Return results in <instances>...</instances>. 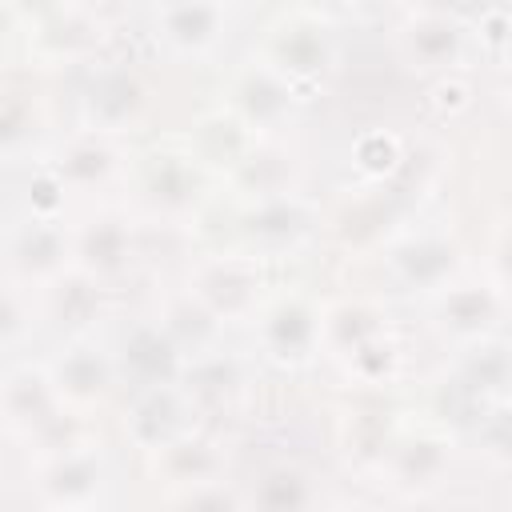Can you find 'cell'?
Listing matches in <instances>:
<instances>
[{"label": "cell", "mask_w": 512, "mask_h": 512, "mask_svg": "<svg viewBox=\"0 0 512 512\" xmlns=\"http://www.w3.org/2000/svg\"><path fill=\"white\" fill-rule=\"evenodd\" d=\"M68 264L116 292L140 264V216L120 204L68 216Z\"/></svg>", "instance_id": "obj_8"}, {"label": "cell", "mask_w": 512, "mask_h": 512, "mask_svg": "<svg viewBox=\"0 0 512 512\" xmlns=\"http://www.w3.org/2000/svg\"><path fill=\"white\" fill-rule=\"evenodd\" d=\"M4 276L24 288H40L68 268V216L64 212H24L0 236Z\"/></svg>", "instance_id": "obj_18"}, {"label": "cell", "mask_w": 512, "mask_h": 512, "mask_svg": "<svg viewBox=\"0 0 512 512\" xmlns=\"http://www.w3.org/2000/svg\"><path fill=\"white\" fill-rule=\"evenodd\" d=\"M240 488H244V508H264V512H296V508L324 504V476L296 456L268 460Z\"/></svg>", "instance_id": "obj_29"}, {"label": "cell", "mask_w": 512, "mask_h": 512, "mask_svg": "<svg viewBox=\"0 0 512 512\" xmlns=\"http://www.w3.org/2000/svg\"><path fill=\"white\" fill-rule=\"evenodd\" d=\"M220 188L228 192V200H256V196H272V192H288L300 188V160L296 152L284 144V136H260L240 160L236 168H228L220 176Z\"/></svg>", "instance_id": "obj_27"}, {"label": "cell", "mask_w": 512, "mask_h": 512, "mask_svg": "<svg viewBox=\"0 0 512 512\" xmlns=\"http://www.w3.org/2000/svg\"><path fill=\"white\" fill-rule=\"evenodd\" d=\"M76 420L44 368V360H8L0 368V428L32 452L76 432Z\"/></svg>", "instance_id": "obj_9"}, {"label": "cell", "mask_w": 512, "mask_h": 512, "mask_svg": "<svg viewBox=\"0 0 512 512\" xmlns=\"http://www.w3.org/2000/svg\"><path fill=\"white\" fill-rule=\"evenodd\" d=\"M336 372L356 388V392H388L404 376V336L396 320L380 332H372L364 344H356L348 356L336 360Z\"/></svg>", "instance_id": "obj_31"}, {"label": "cell", "mask_w": 512, "mask_h": 512, "mask_svg": "<svg viewBox=\"0 0 512 512\" xmlns=\"http://www.w3.org/2000/svg\"><path fill=\"white\" fill-rule=\"evenodd\" d=\"M112 356H116L124 388L176 384L184 376V364H188V352L176 344V336L164 328V320L156 312L128 320L112 344Z\"/></svg>", "instance_id": "obj_23"}, {"label": "cell", "mask_w": 512, "mask_h": 512, "mask_svg": "<svg viewBox=\"0 0 512 512\" xmlns=\"http://www.w3.org/2000/svg\"><path fill=\"white\" fill-rule=\"evenodd\" d=\"M252 56H260L268 68H276L308 100V92L320 88L324 80H332L336 68H340L336 20H328L312 8L288 4L260 28V40L252 44Z\"/></svg>", "instance_id": "obj_4"}, {"label": "cell", "mask_w": 512, "mask_h": 512, "mask_svg": "<svg viewBox=\"0 0 512 512\" xmlns=\"http://www.w3.org/2000/svg\"><path fill=\"white\" fill-rule=\"evenodd\" d=\"M132 148L120 136L96 132V128H72L56 144L44 148L40 164L60 180L68 196H100L124 184Z\"/></svg>", "instance_id": "obj_16"}, {"label": "cell", "mask_w": 512, "mask_h": 512, "mask_svg": "<svg viewBox=\"0 0 512 512\" xmlns=\"http://www.w3.org/2000/svg\"><path fill=\"white\" fill-rule=\"evenodd\" d=\"M432 104H436V112L448 116V120L460 116V112H468V108H472V88H468L464 72L436 76V80H432Z\"/></svg>", "instance_id": "obj_37"}, {"label": "cell", "mask_w": 512, "mask_h": 512, "mask_svg": "<svg viewBox=\"0 0 512 512\" xmlns=\"http://www.w3.org/2000/svg\"><path fill=\"white\" fill-rule=\"evenodd\" d=\"M396 228H400V208L388 180H364L340 200L336 212H324V232L348 252L380 248Z\"/></svg>", "instance_id": "obj_26"}, {"label": "cell", "mask_w": 512, "mask_h": 512, "mask_svg": "<svg viewBox=\"0 0 512 512\" xmlns=\"http://www.w3.org/2000/svg\"><path fill=\"white\" fill-rule=\"evenodd\" d=\"M144 464H148V476L160 484V500H164V504H168L172 496L196 488V484L232 476L228 444H224V436H216L208 424H196V428H188L184 436H176L172 444L148 452Z\"/></svg>", "instance_id": "obj_22"}, {"label": "cell", "mask_w": 512, "mask_h": 512, "mask_svg": "<svg viewBox=\"0 0 512 512\" xmlns=\"http://www.w3.org/2000/svg\"><path fill=\"white\" fill-rule=\"evenodd\" d=\"M180 384L188 388V396L196 400V408H200V416H204V424H208L212 412L236 408L240 396L248 392V360L236 356V352H228L224 340H220V344H212V348L188 356Z\"/></svg>", "instance_id": "obj_28"}, {"label": "cell", "mask_w": 512, "mask_h": 512, "mask_svg": "<svg viewBox=\"0 0 512 512\" xmlns=\"http://www.w3.org/2000/svg\"><path fill=\"white\" fill-rule=\"evenodd\" d=\"M108 24L68 0H52L28 20V56L36 68H88L108 44Z\"/></svg>", "instance_id": "obj_17"}, {"label": "cell", "mask_w": 512, "mask_h": 512, "mask_svg": "<svg viewBox=\"0 0 512 512\" xmlns=\"http://www.w3.org/2000/svg\"><path fill=\"white\" fill-rule=\"evenodd\" d=\"M320 324L324 300L304 284H272L264 304L248 320L256 356L280 372H304L320 360Z\"/></svg>", "instance_id": "obj_7"}, {"label": "cell", "mask_w": 512, "mask_h": 512, "mask_svg": "<svg viewBox=\"0 0 512 512\" xmlns=\"http://www.w3.org/2000/svg\"><path fill=\"white\" fill-rule=\"evenodd\" d=\"M36 328H40V312H36L32 288L0 272V360H12L16 352H24Z\"/></svg>", "instance_id": "obj_32"}, {"label": "cell", "mask_w": 512, "mask_h": 512, "mask_svg": "<svg viewBox=\"0 0 512 512\" xmlns=\"http://www.w3.org/2000/svg\"><path fill=\"white\" fill-rule=\"evenodd\" d=\"M324 236V208L316 196L304 188L256 196V200H236L228 240L240 252H252L264 264L296 260Z\"/></svg>", "instance_id": "obj_2"}, {"label": "cell", "mask_w": 512, "mask_h": 512, "mask_svg": "<svg viewBox=\"0 0 512 512\" xmlns=\"http://www.w3.org/2000/svg\"><path fill=\"white\" fill-rule=\"evenodd\" d=\"M460 448H464L460 428H452L448 420H436L428 412H412V416H404V424H400L396 440L388 444L372 480H380V488L392 500H404V504L432 500L448 484V476L460 460Z\"/></svg>", "instance_id": "obj_3"}, {"label": "cell", "mask_w": 512, "mask_h": 512, "mask_svg": "<svg viewBox=\"0 0 512 512\" xmlns=\"http://www.w3.org/2000/svg\"><path fill=\"white\" fill-rule=\"evenodd\" d=\"M404 12H432V16H460L468 20L484 0H400Z\"/></svg>", "instance_id": "obj_38"}, {"label": "cell", "mask_w": 512, "mask_h": 512, "mask_svg": "<svg viewBox=\"0 0 512 512\" xmlns=\"http://www.w3.org/2000/svg\"><path fill=\"white\" fill-rule=\"evenodd\" d=\"M292 4H300V8H312V12L328 16V20H340V16L356 12L364 0H292Z\"/></svg>", "instance_id": "obj_40"}, {"label": "cell", "mask_w": 512, "mask_h": 512, "mask_svg": "<svg viewBox=\"0 0 512 512\" xmlns=\"http://www.w3.org/2000/svg\"><path fill=\"white\" fill-rule=\"evenodd\" d=\"M408 412H400L396 404L384 400V392H360V400H352L340 416H336V448L344 456V464L356 476H376L388 444L396 440L400 424Z\"/></svg>", "instance_id": "obj_25"}, {"label": "cell", "mask_w": 512, "mask_h": 512, "mask_svg": "<svg viewBox=\"0 0 512 512\" xmlns=\"http://www.w3.org/2000/svg\"><path fill=\"white\" fill-rule=\"evenodd\" d=\"M232 12L224 0H156L152 4V36L156 44L184 64L212 60L228 40Z\"/></svg>", "instance_id": "obj_20"}, {"label": "cell", "mask_w": 512, "mask_h": 512, "mask_svg": "<svg viewBox=\"0 0 512 512\" xmlns=\"http://www.w3.org/2000/svg\"><path fill=\"white\" fill-rule=\"evenodd\" d=\"M156 112V88L132 60H92L80 84V128L128 140Z\"/></svg>", "instance_id": "obj_10"}, {"label": "cell", "mask_w": 512, "mask_h": 512, "mask_svg": "<svg viewBox=\"0 0 512 512\" xmlns=\"http://www.w3.org/2000/svg\"><path fill=\"white\" fill-rule=\"evenodd\" d=\"M224 4H232V0H224Z\"/></svg>", "instance_id": "obj_41"}, {"label": "cell", "mask_w": 512, "mask_h": 512, "mask_svg": "<svg viewBox=\"0 0 512 512\" xmlns=\"http://www.w3.org/2000/svg\"><path fill=\"white\" fill-rule=\"evenodd\" d=\"M472 40H476V60H488L496 72L508 68V8L500 0H484L472 16Z\"/></svg>", "instance_id": "obj_36"}, {"label": "cell", "mask_w": 512, "mask_h": 512, "mask_svg": "<svg viewBox=\"0 0 512 512\" xmlns=\"http://www.w3.org/2000/svg\"><path fill=\"white\" fill-rule=\"evenodd\" d=\"M156 316L164 320V328L176 336V344H180L188 356H196V352H204V348H212V344L224 340V328H220L184 288H176V292L164 300V308H156Z\"/></svg>", "instance_id": "obj_33"}, {"label": "cell", "mask_w": 512, "mask_h": 512, "mask_svg": "<svg viewBox=\"0 0 512 512\" xmlns=\"http://www.w3.org/2000/svg\"><path fill=\"white\" fill-rule=\"evenodd\" d=\"M28 484H32V500L44 508H64V512L100 508L108 504V488H112L108 444L76 428L64 440L32 452Z\"/></svg>", "instance_id": "obj_5"}, {"label": "cell", "mask_w": 512, "mask_h": 512, "mask_svg": "<svg viewBox=\"0 0 512 512\" xmlns=\"http://www.w3.org/2000/svg\"><path fill=\"white\" fill-rule=\"evenodd\" d=\"M376 252L384 280L412 300L432 296L436 288H444L464 272V244L452 228L440 224H420V228L400 224Z\"/></svg>", "instance_id": "obj_12"}, {"label": "cell", "mask_w": 512, "mask_h": 512, "mask_svg": "<svg viewBox=\"0 0 512 512\" xmlns=\"http://www.w3.org/2000/svg\"><path fill=\"white\" fill-rule=\"evenodd\" d=\"M392 52L404 72L436 80L448 72H468L476 60L472 24L460 16H432V12H404L392 28Z\"/></svg>", "instance_id": "obj_15"}, {"label": "cell", "mask_w": 512, "mask_h": 512, "mask_svg": "<svg viewBox=\"0 0 512 512\" xmlns=\"http://www.w3.org/2000/svg\"><path fill=\"white\" fill-rule=\"evenodd\" d=\"M420 304H424V328L444 352H456L492 332H504V320H508V288H500L484 272L480 276L460 272Z\"/></svg>", "instance_id": "obj_11"}, {"label": "cell", "mask_w": 512, "mask_h": 512, "mask_svg": "<svg viewBox=\"0 0 512 512\" xmlns=\"http://www.w3.org/2000/svg\"><path fill=\"white\" fill-rule=\"evenodd\" d=\"M196 424H204V416H200L196 400L188 396V388L180 380L176 384L128 388V400L120 408V432L140 456L172 444L176 436H184Z\"/></svg>", "instance_id": "obj_19"}, {"label": "cell", "mask_w": 512, "mask_h": 512, "mask_svg": "<svg viewBox=\"0 0 512 512\" xmlns=\"http://www.w3.org/2000/svg\"><path fill=\"white\" fill-rule=\"evenodd\" d=\"M36 296V312L40 324L52 328L60 340L64 336H96L108 316H112V288H104L100 280L84 276L80 268H64L52 280H44L40 288H32Z\"/></svg>", "instance_id": "obj_21"}, {"label": "cell", "mask_w": 512, "mask_h": 512, "mask_svg": "<svg viewBox=\"0 0 512 512\" xmlns=\"http://www.w3.org/2000/svg\"><path fill=\"white\" fill-rule=\"evenodd\" d=\"M260 136L244 124V120H236L224 104H212V108H204L192 124H188V132H184V144L196 152V160L208 168V176L220 184V176L228 172V168H236V160L256 144Z\"/></svg>", "instance_id": "obj_30"}, {"label": "cell", "mask_w": 512, "mask_h": 512, "mask_svg": "<svg viewBox=\"0 0 512 512\" xmlns=\"http://www.w3.org/2000/svg\"><path fill=\"white\" fill-rule=\"evenodd\" d=\"M48 100L32 72L0 76V168L40 160L48 148Z\"/></svg>", "instance_id": "obj_24"}, {"label": "cell", "mask_w": 512, "mask_h": 512, "mask_svg": "<svg viewBox=\"0 0 512 512\" xmlns=\"http://www.w3.org/2000/svg\"><path fill=\"white\" fill-rule=\"evenodd\" d=\"M216 104H224L236 120H244L256 136H284L296 116L304 96L276 72L268 68L260 56H244L240 64H232L220 80V96Z\"/></svg>", "instance_id": "obj_13"}, {"label": "cell", "mask_w": 512, "mask_h": 512, "mask_svg": "<svg viewBox=\"0 0 512 512\" xmlns=\"http://www.w3.org/2000/svg\"><path fill=\"white\" fill-rule=\"evenodd\" d=\"M460 436H472L480 460L496 472H504L512 464V428H508V400H496V404H484L468 428H460Z\"/></svg>", "instance_id": "obj_34"}, {"label": "cell", "mask_w": 512, "mask_h": 512, "mask_svg": "<svg viewBox=\"0 0 512 512\" xmlns=\"http://www.w3.org/2000/svg\"><path fill=\"white\" fill-rule=\"evenodd\" d=\"M348 160H352V168H356L364 180H388V176H396L400 164H404V144H400V136L388 132V128H364V132L356 136V144L348 148Z\"/></svg>", "instance_id": "obj_35"}, {"label": "cell", "mask_w": 512, "mask_h": 512, "mask_svg": "<svg viewBox=\"0 0 512 512\" xmlns=\"http://www.w3.org/2000/svg\"><path fill=\"white\" fill-rule=\"evenodd\" d=\"M180 288L228 332V328L248 324L256 316V308L264 304V296L272 288V264H264L252 252H240L232 244H216L184 268Z\"/></svg>", "instance_id": "obj_6"}, {"label": "cell", "mask_w": 512, "mask_h": 512, "mask_svg": "<svg viewBox=\"0 0 512 512\" xmlns=\"http://www.w3.org/2000/svg\"><path fill=\"white\" fill-rule=\"evenodd\" d=\"M68 4H76V8H84L88 16H96V20H104L108 28L120 20V12L128 8V0H68Z\"/></svg>", "instance_id": "obj_39"}, {"label": "cell", "mask_w": 512, "mask_h": 512, "mask_svg": "<svg viewBox=\"0 0 512 512\" xmlns=\"http://www.w3.org/2000/svg\"><path fill=\"white\" fill-rule=\"evenodd\" d=\"M44 368L56 384L60 404L80 420L108 408L112 396L124 388L112 344H104L100 332L96 336H64L56 344V352L44 356Z\"/></svg>", "instance_id": "obj_14"}, {"label": "cell", "mask_w": 512, "mask_h": 512, "mask_svg": "<svg viewBox=\"0 0 512 512\" xmlns=\"http://www.w3.org/2000/svg\"><path fill=\"white\" fill-rule=\"evenodd\" d=\"M124 184L144 216L160 224H196V216L212 200L216 180L184 144V136H164L132 152Z\"/></svg>", "instance_id": "obj_1"}]
</instances>
